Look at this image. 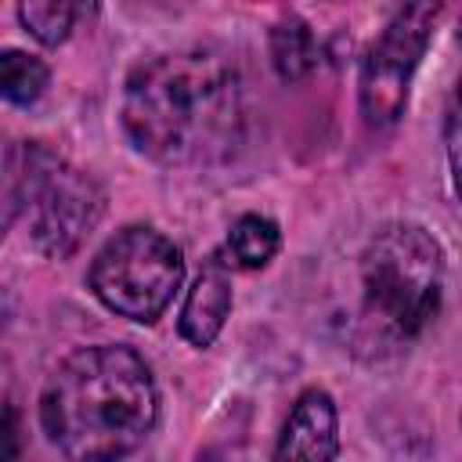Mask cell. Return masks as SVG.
<instances>
[{
  "instance_id": "6da1fadb",
  "label": "cell",
  "mask_w": 462,
  "mask_h": 462,
  "mask_svg": "<svg viewBox=\"0 0 462 462\" xmlns=\"http://www.w3.org/2000/svg\"><path fill=\"white\" fill-rule=\"evenodd\" d=\"M123 126L137 152L166 166L224 162L242 144L235 65L206 47L137 65L123 94Z\"/></svg>"
},
{
  "instance_id": "7a4b0ae2",
  "label": "cell",
  "mask_w": 462,
  "mask_h": 462,
  "mask_svg": "<svg viewBox=\"0 0 462 462\" xmlns=\"http://www.w3.org/2000/svg\"><path fill=\"white\" fill-rule=\"evenodd\" d=\"M159 393L148 365L116 343L69 354L40 393V426L69 458H119L155 426Z\"/></svg>"
},
{
  "instance_id": "3957f363",
  "label": "cell",
  "mask_w": 462,
  "mask_h": 462,
  "mask_svg": "<svg viewBox=\"0 0 462 462\" xmlns=\"http://www.w3.org/2000/svg\"><path fill=\"white\" fill-rule=\"evenodd\" d=\"M444 256L430 231L390 224L361 256V343L397 346L422 332L440 303Z\"/></svg>"
},
{
  "instance_id": "277c9868",
  "label": "cell",
  "mask_w": 462,
  "mask_h": 462,
  "mask_svg": "<svg viewBox=\"0 0 462 462\" xmlns=\"http://www.w3.org/2000/svg\"><path fill=\"white\" fill-rule=\"evenodd\" d=\"M4 202L7 224L18 209L29 217V238L43 256H69L79 242L94 231L105 213V188L79 166L65 162L61 155L22 144L7 155L4 177Z\"/></svg>"
},
{
  "instance_id": "5b68a950",
  "label": "cell",
  "mask_w": 462,
  "mask_h": 462,
  "mask_svg": "<svg viewBox=\"0 0 462 462\" xmlns=\"http://www.w3.org/2000/svg\"><path fill=\"white\" fill-rule=\"evenodd\" d=\"M180 278V249L144 224L123 227L116 238L105 242V249L90 263L94 296L130 321H155L173 300Z\"/></svg>"
},
{
  "instance_id": "8992f818",
  "label": "cell",
  "mask_w": 462,
  "mask_h": 462,
  "mask_svg": "<svg viewBox=\"0 0 462 462\" xmlns=\"http://www.w3.org/2000/svg\"><path fill=\"white\" fill-rule=\"evenodd\" d=\"M444 0H397L383 36L368 47L361 61V112L372 126H390L404 112L411 72L419 69L433 22Z\"/></svg>"
},
{
  "instance_id": "52a82bcc",
  "label": "cell",
  "mask_w": 462,
  "mask_h": 462,
  "mask_svg": "<svg viewBox=\"0 0 462 462\" xmlns=\"http://www.w3.org/2000/svg\"><path fill=\"white\" fill-rule=\"evenodd\" d=\"M339 433H336V404L325 390H307L274 448V458H336Z\"/></svg>"
},
{
  "instance_id": "ba28073f",
  "label": "cell",
  "mask_w": 462,
  "mask_h": 462,
  "mask_svg": "<svg viewBox=\"0 0 462 462\" xmlns=\"http://www.w3.org/2000/svg\"><path fill=\"white\" fill-rule=\"evenodd\" d=\"M231 307V282L220 267V260H209L195 285L188 289L184 310H180V336L195 346H209L227 318Z\"/></svg>"
},
{
  "instance_id": "9c48e42d",
  "label": "cell",
  "mask_w": 462,
  "mask_h": 462,
  "mask_svg": "<svg viewBox=\"0 0 462 462\" xmlns=\"http://www.w3.org/2000/svg\"><path fill=\"white\" fill-rule=\"evenodd\" d=\"M94 11H97V0H18L22 25L47 47L65 43L72 25L79 18H90Z\"/></svg>"
},
{
  "instance_id": "30bf717a",
  "label": "cell",
  "mask_w": 462,
  "mask_h": 462,
  "mask_svg": "<svg viewBox=\"0 0 462 462\" xmlns=\"http://www.w3.org/2000/svg\"><path fill=\"white\" fill-rule=\"evenodd\" d=\"M271 61H274L278 76L289 83L303 79L318 65V43H314V32L307 29V22L285 18L271 29Z\"/></svg>"
},
{
  "instance_id": "8fae6325",
  "label": "cell",
  "mask_w": 462,
  "mask_h": 462,
  "mask_svg": "<svg viewBox=\"0 0 462 462\" xmlns=\"http://www.w3.org/2000/svg\"><path fill=\"white\" fill-rule=\"evenodd\" d=\"M47 87V65L22 51H4L0 58V90L11 105H32Z\"/></svg>"
},
{
  "instance_id": "7c38bea8",
  "label": "cell",
  "mask_w": 462,
  "mask_h": 462,
  "mask_svg": "<svg viewBox=\"0 0 462 462\" xmlns=\"http://www.w3.org/2000/svg\"><path fill=\"white\" fill-rule=\"evenodd\" d=\"M227 245H231V256L238 267H263L278 253V227L267 217L249 213L231 227Z\"/></svg>"
},
{
  "instance_id": "4fadbf2b",
  "label": "cell",
  "mask_w": 462,
  "mask_h": 462,
  "mask_svg": "<svg viewBox=\"0 0 462 462\" xmlns=\"http://www.w3.org/2000/svg\"><path fill=\"white\" fill-rule=\"evenodd\" d=\"M444 141H448V162H451V177L455 188L462 195V83L448 105V119H444Z\"/></svg>"
},
{
  "instance_id": "5bb4252c",
  "label": "cell",
  "mask_w": 462,
  "mask_h": 462,
  "mask_svg": "<svg viewBox=\"0 0 462 462\" xmlns=\"http://www.w3.org/2000/svg\"><path fill=\"white\" fill-rule=\"evenodd\" d=\"M458 32H462V29H458Z\"/></svg>"
}]
</instances>
